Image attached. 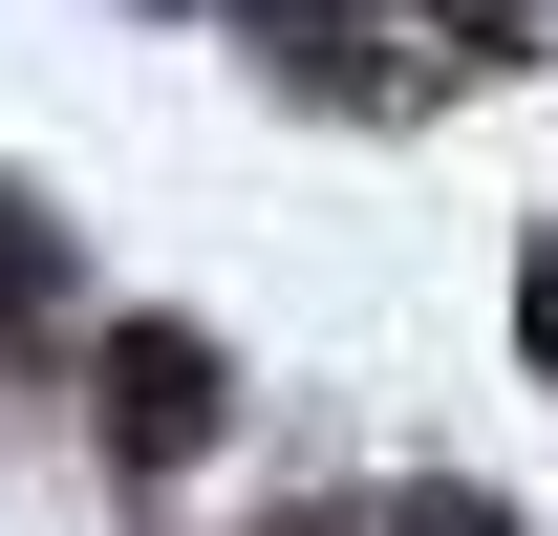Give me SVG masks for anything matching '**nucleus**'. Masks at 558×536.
Instances as JSON below:
<instances>
[{
  "label": "nucleus",
  "mask_w": 558,
  "mask_h": 536,
  "mask_svg": "<svg viewBox=\"0 0 558 536\" xmlns=\"http://www.w3.org/2000/svg\"><path fill=\"white\" fill-rule=\"evenodd\" d=\"M86 407H108V451H130V472H194V451H215V343H194V322H108Z\"/></svg>",
  "instance_id": "1"
},
{
  "label": "nucleus",
  "mask_w": 558,
  "mask_h": 536,
  "mask_svg": "<svg viewBox=\"0 0 558 536\" xmlns=\"http://www.w3.org/2000/svg\"><path fill=\"white\" fill-rule=\"evenodd\" d=\"M44 301H65V236H44V215L0 194V322H44Z\"/></svg>",
  "instance_id": "2"
},
{
  "label": "nucleus",
  "mask_w": 558,
  "mask_h": 536,
  "mask_svg": "<svg viewBox=\"0 0 558 536\" xmlns=\"http://www.w3.org/2000/svg\"><path fill=\"white\" fill-rule=\"evenodd\" d=\"M515 365H537V387H558V236H537V258H515Z\"/></svg>",
  "instance_id": "3"
},
{
  "label": "nucleus",
  "mask_w": 558,
  "mask_h": 536,
  "mask_svg": "<svg viewBox=\"0 0 558 536\" xmlns=\"http://www.w3.org/2000/svg\"><path fill=\"white\" fill-rule=\"evenodd\" d=\"M387 536H515V515H494V494H409Z\"/></svg>",
  "instance_id": "4"
}]
</instances>
